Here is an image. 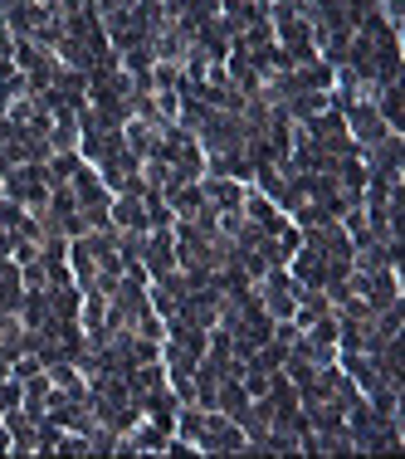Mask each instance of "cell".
<instances>
[{"mask_svg":"<svg viewBox=\"0 0 405 459\" xmlns=\"http://www.w3.org/2000/svg\"><path fill=\"white\" fill-rule=\"evenodd\" d=\"M108 225H113V230H151V225H147V201H142V191H117L113 205H108Z\"/></svg>","mask_w":405,"mask_h":459,"instance_id":"277c9868","label":"cell"},{"mask_svg":"<svg viewBox=\"0 0 405 459\" xmlns=\"http://www.w3.org/2000/svg\"><path fill=\"white\" fill-rule=\"evenodd\" d=\"M142 269H147V279H161L177 269V239H171V230H147L142 235Z\"/></svg>","mask_w":405,"mask_h":459,"instance_id":"7a4b0ae2","label":"cell"},{"mask_svg":"<svg viewBox=\"0 0 405 459\" xmlns=\"http://www.w3.org/2000/svg\"><path fill=\"white\" fill-rule=\"evenodd\" d=\"M195 450L201 455H239L245 450V430L239 420H229L225 411H205V425L195 435Z\"/></svg>","mask_w":405,"mask_h":459,"instance_id":"6da1fadb","label":"cell"},{"mask_svg":"<svg viewBox=\"0 0 405 459\" xmlns=\"http://www.w3.org/2000/svg\"><path fill=\"white\" fill-rule=\"evenodd\" d=\"M245 191L249 181H235V177H201V195L211 211H239L245 205Z\"/></svg>","mask_w":405,"mask_h":459,"instance_id":"3957f363","label":"cell"}]
</instances>
